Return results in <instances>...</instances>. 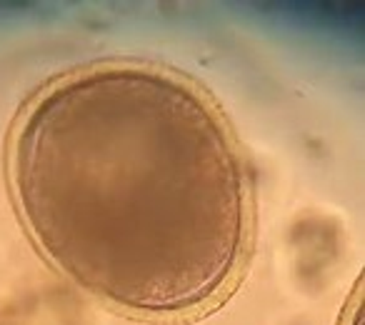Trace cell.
I'll return each mask as SVG.
<instances>
[{
  "label": "cell",
  "instance_id": "cell-1",
  "mask_svg": "<svg viewBox=\"0 0 365 325\" xmlns=\"http://www.w3.org/2000/svg\"><path fill=\"white\" fill-rule=\"evenodd\" d=\"M11 183L46 258L93 295L148 315L210 305L250 238V188L218 108L130 63L86 68L33 100Z\"/></svg>",
  "mask_w": 365,
  "mask_h": 325
}]
</instances>
